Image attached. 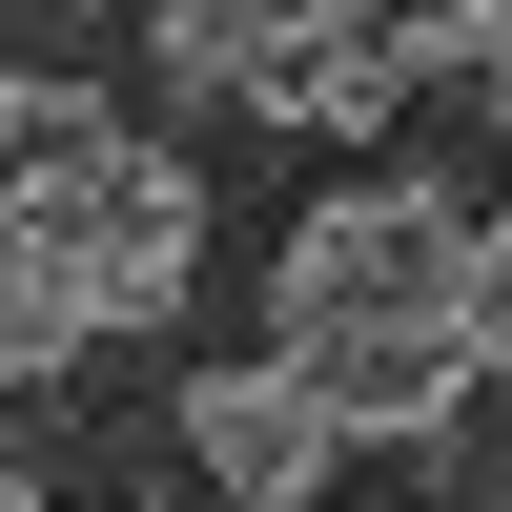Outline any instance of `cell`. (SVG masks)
Segmentation results:
<instances>
[{"label":"cell","instance_id":"8992f818","mask_svg":"<svg viewBox=\"0 0 512 512\" xmlns=\"http://www.w3.org/2000/svg\"><path fill=\"white\" fill-rule=\"evenodd\" d=\"M287 21H308V0H164V62H185V82H205V103H226V82H246V62H267V41H287Z\"/></svg>","mask_w":512,"mask_h":512},{"label":"cell","instance_id":"277c9868","mask_svg":"<svg viewBox=\"0 0 512 512\" xmlns=\"http://www.w3.org/2000/svg\"><path fill=\"white\" fill-rule=\"evenodd\" d=\"M123 144H144V123H123L103 82H0V226H62Z\"/></svg>","mask_w":512,"mask_h":512},{"label":"cell","instance_id":"6da1fadb","mask_svg":"<svg viewBox=\"0 0 512 512\" xmlns=\"http://www.w3.org/2000/svg\"><path fill=\"white\" fill-rule=\"evenodd\" d=\"M267 328H287V349H472L492 369L512 226L451 205V185H328L308 226H287V267H267Z\"/></svg>","mask_w":512,"mask_h":512},{"label":"cell","instance_id":"5b68a950","mask_svg":"<svg viewBox=\"0 0 512 512\" xmlns=\"http://www.w3.org/2000/svg\"><path fill=\"white\" fill-rule=\"evenodd\" d=\"M308 41H349V62L410 103V82H492L512 62V0H308Z\"/></svg>","mask_w":512,"mask_h":512},{"label":"cell","instance_id":"7a4b0ae2","mask_svg":"<svg viewBox=\"0 0 512 512\" xmlns=\"http://www.w3.org/2000/svg\"><path fill=\"white\" fill-rule=\"evenodd\" d=\"M41 267L82 287V328H164V308L205 287V185H185L164 144H123L103 185H82L62 226H41Z\"/></svg>","mask_w":512,"mask_h":512},{"label":"cell","instance_id":"52a82bcc","mask_svg":"<svg viewBox=\"0 0 512 512\" xmlns=\"http://www.w3.org/2000/svg\"><path fill=\"white\" fill-rule=\"evenodd\" d=\"M0 512H41V492H21V472H0Z\"/></svg>","mask_w":512,"mask_h":512},{"label":"cell","instance_id":"3957f363","mask_svg":"<svg viewBox=\"0 0 512 512\" xmlns=\"http://www.w3.org/2000/svg\"><path fill=\"white\" fill-rule=\"evenodd\" d=\"M185 472L226 492V512H308L328 472H349V431H328V410L246 349V369H185Z\"/></svg>","mask_w":512,"mask_h":512}]
</instances>
